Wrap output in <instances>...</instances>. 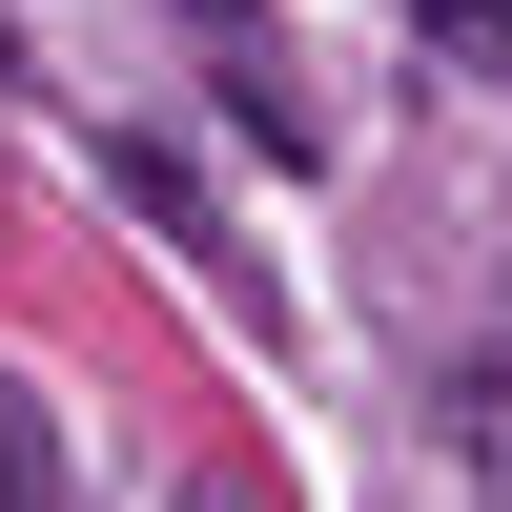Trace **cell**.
Instances as JSON below:
<instances>
[{"mask_svg": "<svg viewBox=\"0 0 512 512\" xmlns=\"http://www.w3.org/2000/svg\"><path fill=\"white\" fill-rule=\"evenodd\" d=\"M0 512H62V472H41V410L0 390Z\"/></svg>", "mask_w": 512, "mask_h": 512, "instance_id": "1", "label": "cell"}, {"mask_svg": "<svg viewBox=\"0 0 512 512\" xmlns=\"http://www.w3.org/2000/svg\"><path fill=\"white\" fill-rule=\"evenodd\" d=\"M0 82H21V41H0Z\"/></svg>", "mask_w": 512, "mask_h": 512, "instance_id": "3", "label": "cell"}, {"mask_svg": "<svg viewBox=\"0 0 512 512\" xmlns=\"http://www.w3.org/2000/svg\"><path fill=\"white\" fill-rule=\"evenodd\" d=\"M431 41H512V0H431Z\"/></svg>", "mask_w": 512, "mask_h": 512, "instance_id": "2", "label": "cell"}]
</instances>
